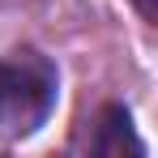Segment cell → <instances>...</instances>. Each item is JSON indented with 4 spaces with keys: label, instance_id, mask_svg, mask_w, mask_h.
<instances>
[{
    "label": "cell",
    "instance_id": "3957f363",
    "mask_svg": "<svg viewBox=\"0 0 158 158\" xmlns=\"http://www.w3.org/2000/svg\"><path fill=\"white\" fill-rule=\"evenodd\" d=\"M137 9H141L145 17H158V0H137Z\"/></svg>",
    "mask_w": 158,
    "mask_h": 158
},
{
    "label": "cell",
    "instance_id": "6da1fadb",
    "mask_svg": "<svg viewBox=\"0 0 158 158\" xmlns=\"http://www.w3.org/2000/svg\"><path fill=\"white\" fill-rule=\"evenodd\" d=\"M56 103V73L43 56L22 52L0 60V137L34 132Z\"/></svg>",
    "mask_w": 158,
    "mask_h": 158
},
{
    "label": "cell",
    "instance_id": "7a4b0ae2",
    "mask_svg": "<svg viewBox=\"0 0 158 158\" xmlns=\"http://www.w3.org/2000/svg\"><path fill=\"white\" fill-rule=\"evenodd\" d=\"M94 154H107V158L141 154V141L132 137V124H128V111H124V107H107L103 111L98 137H94Z\"/></svg>",
    "mask_w": 158,
    "mask_h": 158
}]
</instances>
